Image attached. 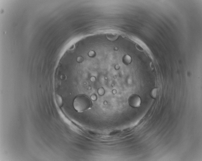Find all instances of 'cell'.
<instances>
[{
    "mask_svg": "<svg viewBox=\"0 0 202 161\" xmlns=\"http://www.w3.org/2000/svg\"><path fill=\"white\" fill-rule=\"evenodd\" d=\"M73 106L76 111L82 112L90 108L92 106V102L88 96L80 95L77 96L74 98Z\"/></svg>",
    "mask_w": 202,
    "mask_h": 161,
    "instance_id": "obj_1",
    "label": "cell"
},
{
    "mask_svg": "<svg viewBox=\"0 0 202 161\" xmlns=\"http://www.w3.org/2000/svg\"><path fill=\"white\" fill-rule=\"evenodd\" d=\"M141 102L140 97L137 94H133L130 96L128 99L129 105L133 108L138 107L140 106Z\"/></svg>",
    "mask_w": 202,
    "mask_h": 161,
    "instance_id": "obj_2",
    "label": "cell"
},
{
    "mask_svg": "<svg viewBox=\"0 0 202 161\" xmlns=\"http://www.w3.org/2000/svg\"><path fill=\"white\" fill-rule=\"evenodd\" d=\"M123 63L126 65H128L132 62V59L129 55H126L124 56L122 59Z\"/></svg>",
    "mask_w": 202,
    "mask_h": 161,
    "instance_id": "obj_3",
    "label": "cell"
},
{
    "mask_svg": "<svg viewBox=\"0 0 202 161\" xmlns=\"http://www.w3.org/2000/svg\"><path fill=\"white\" fill-rule=\"evenodd\" d=\"M106 37L110 41H114L118 38L119 35L116 33H110L106 35Z\"/></svg>",
    "mask_w": 202,
    "mask_h": 161,
    "instance_id": "obj_4",
    "label": "cell"
},
{
    "mask_svg": "<svg viewBox=\"0 0 202 161\" xmlns=\"http://www.w3.org/2000/svg\"><path fill=\"white\" fill-rule=\"evenodd\" d=\"M158 89L154 88L152 89L151 92V97L154 99H155L157 97L158 95Z\"/></svg>",
    "mask_w": 202,
    "mask_h": 161,
    "instance_id": "obj_5",
    "label": "cell"
},
{
    "mask_svg": "<svg viewBox=\"0 0 202 161\" xmlns=\"http://www.w3.org/2000/svg\"><path fill=\"white\" fill-rule=\"evenodd\" d=\"M95 52L93 51H91L90 52L89 55L91 57L94 56L95 55Z\"/></svg>",
    "mask_w": 202,
    "mask_h": 161,
    "instance_id": "obj_6",
    "label": "cell"
}]
</instances>
